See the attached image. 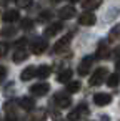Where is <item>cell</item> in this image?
Wrapping results in <instances>:
<instances>
[{
    "instance_id": "5bb4252c",
    "label": "cell",
    "mask_w": 120,
    "mask_h": 121,
    "mask_svg": "<svg viewBox=\"0 0 120 121\" xmlns=\"http://www.w3.org/2000/svg\"><path fill=\"white\" fill-rule=\"evenodd\" d=\"M20 108L30 111V109L35 108V101H34L32 98H29V96H24V98H20Z\"/></svg>"
},
{
    "instance_id": "2e32d148",
    "label": "cell",
    "mask_w": 120,
    "mask_h": 121,
    "mask_svg": "<svg viewBox=\"0 0 120 121\" xmlns=\"http://www.w3.org/2000/svg\"><path fill=\"white\" fill-rule=\"evenodd\" d=\"M108 55H110V52H108V48H107V43L102 42V43L98 45V48H97V55H95V58H107Z\"/></svg>"
},
{
    "instance_id": "8992f818",
    "label": "cell",
    "mask_w": 120,
    "mask_h": 121,
    "mask_svg": "<svg viewBox=\"0 0 120 121\" xmlns=\"http://www.w3.org/2000/svg\"><path fill=\"white\" fill-rule=\"evenodd\" d=\"M47 47H48L47 38H37V40L32 43V52H34L35 55H40V53H43V52L47 50Z\"/></svg>"
},
{
    "instance_id": "44dd1931",
    "label": "cell",
    "mask_w": 120,
    "mask_h": 121,
    "mask_svg": "<svg viewBox=\"0 0 120 121\" xmlns=\"http://www.w3.org/2000/svg\"><path fill=\"white\" fill-rule=\"evenodd\" d=\"M82 7L83 9H88V10H93V9H98L100 7V2H82Z\"/></svg>"
},
{
    "instance_id": "e0dca14e",
    "label": "cell",
    "mask_w": 120,
    "mask_h": 121,
    "mask_svg": "<svg viewBox=\"0 0 120 121\" xmlns=\"http://www.w3.org/2000/svg\"><path fill=\"white\" fill-rule=\"evenodd\" d=\"M70 78H72V70H70V68L60 71L58 76H57V80H58L60 83H70Z\"/></svg>"
},
{
    "instance_id": "ba28073f",
    "label": "cell",
    "mask_w": 120,
    "mask_h": 121,
    "mask_svg": "<svg viewBox=\"0 0 120 121\" xmlns=\"http://www.w3.org/2000/svg\"><path fill=\"white\" fill-rule=\"evenodd\" d=\"M95 15L92 13V12H83L80 17H78V23L80 25H83V27H90V25H93L95 23Z\"/></svg>"
},
{
    "instance_id": "7a4b0ae2",
    "label": "cell",
    "mask_w": 120,
    "mask_h": 121,
    "mask_svg": "<svg viewBox=\"0 0 120 121\" xmlns=\"http://www.w3.org/2000/svg\"><path fill=\"white\" fill-rule=\"evenodd\" d=\"M30 91H32L35 96H45V95L50 91V85H48V83H45V81H40V83L32 85Z\"/></svg>"
},
{
    "instance_id": "8fae6325",
    "label": "cell",
    "mask_w": 120,
    "mask_h": 121,
    "mask_svg": "<svg viewBox=\"0 0 120 121\" xmlns=\"http://www.w3.org/2000/svg\"><path fill=\"white\" fill-rule=\"evenodd\" d=\"M2 18L5 23H14L20 18V13H19V10H7V12H4Z\"/></svg>"
},
{
    "instance_id": "277c9868",
    "label": "cell",
    "mask_w": 120,
    "mask_h": 121,
    "mask_svg": "<svg viewBox=\"0 0 120 121\" xmlns=\"http://www.w3.org/2000/svg\"><path fill=\"white\" fill-rule=\"evenodd\" d=\"M52 103H55L58 108H68L72 104V99H70V96H67V93H58L53 96Z\"/></svg>"
},
{
    "instance_id": "4fadbf2b",
    "label": "cell",
    "mask_w": 120,
    "mask_h": 121,
    "mask_svg": "<svg viewBox=\"0 0 120 121\" xmlns=\"http://www.w3.org/2000/svg\"><path fill=\"white\" fill-rule=\"evenodd\" d=\"M50 73H52V68L47 66V65H40V66L35 70V76H37V78H47Z\"/></svg>"
},
{
    "instance_id": "9a60e30c",
    "label": "cell",
    "mask_w": 120,
    "mask_h": 121,
    "mask_svg": "<svg viewBox=\"0 0 120 121\" xmlns=\"http://www.w3.org/2000/svg\"><path fill=\"white\" fill-rule=\"evenodd\" d=\"M20 78H22V81H29V80H32V78H35V68H34V66H27V68L20 73Z\"/></svg>"
},
{
    "instance_id": "ac0fdd59",
    "label": "cell",
    "mask_w": 120,
    "mask_h": 121,
    "mask_svg": "<svg viewBox=\"0 0 120 121\" xmlns=\"http://www.w3.org/2000/svg\"><path fill=\"white\" fill-rule=\"evenodd\" d=\"M25 58H27V50H25V48H19V50L14 52V61H15V63L24 61Z\"/></svg>"
},
{
    "instance_id": "d6986e66",
    "label": "cell",
    "mask_w": 120,
    "mask_h": 121,
    "mask_svg": "<svg viewBox=\"0 0 120 121\" xmlns=\"http://www.w3.org/2000/svg\"><path fill=\"white\" fill-rule=\"evenodd\" d=\"M105 81H107V85H108L110 88H115V86L120 83V75H118V73H112V75L107 76Z\"/></svg>"
},
{
    "instance_id": "f1b7e54d",
    "label": "cell",
    "mask_w": 120,
    "mask_h": 121,
    "mask_svg": "<svg viewBox=\"0 0 120 121\" xmlns=\"http://www.w3.org/2000/svg\"><path fill=\"white\" fill-rule=\"evenodd\" d=\"M115 68H117V71H120V58L117 60V63H115Z\"/></svg>"
},
{
    "instance_id": "7c38bea8",
    "label": "cell",
    "mask_w": 120,
    "mask_h": 121,
    "mask_svg": "<svg viewBox=\"0 0 120 121\" xmlns=\"http://www.w3.org/2000/svg\"><path fill=\"white\" fill-rule=\"evenodd\" d=\"M62 28H63L62 22H53V23H50V25L47 27V30H45V37H55Z\"/></svg>"
},
{
    "instance_id": "3957f363",
    "label": "cell",
    "mask_w": 120,
    "mask_h": 121,
    "mask_svg": "<svg viewBox=\"0 0 120 121\" xmlns=\"http://www.w3.org/2000/svg\"><path fill=\"white\" fill-rule=\"evenodd\" d=\"M88 114V108H87V104H80L77 109H73L67 118H68V121H78L80 118H85Z\"/></svg>"
},
{
    "instance_id": "83f0119b",
    "label": "cell",
    "mask_w": 120,
    "mask_h": 121,
    "mask_svg": "<svg viewBox=\"0 0 120 121\" xmlns=\"http://www.w3.org/2000/svg\"><path fill=\"white\" fill-rule=\"evenodd\" d=\"M17 5H19V7H29L30 2H17Z\"/></svg>"
},
{
    "instance_id": "30bf717a",
    "label": "cell",
    "mask_w": 120,
    "mask_h": 121,
    "mask_svg": "<svg viewBox=\"0 0 120 121\" xmlns=\"http://www.w3.org/2000/svg\"><path fill=\"white\" fill-rule=\"evenodd\" d=\"M110 101H112V96L107 95V93H97V95L93 96V103H95L97 106H107Z\"/></svg>"
},
{
    "instance_id": "5b68a950",
    "label": "cell",
    "mask_w": 120,
    "mask_h": 121,
    "mask_svg": "<svg viewBox=\"0 0 120 121\" xmlns=\"http://www.w3.org/2000/svg\"><path fill=\"white\" fill-rule=\"evenodd\" d=\"M70 40H72V35H65L63 38H60L55 45H53V53H62L68 48L70 45Z\"/></svg>"
},
{
    "instance_id": "484cf974",
    "label": "cell",
    "mask_w": 120,
    "mask_h": 121,
    "mask_svg": "<svg viewBox=\"0 0 120 121\" xmlns=\"http://www.w3.org/2000/svg\"><path fill=\"white\" fill-rule=\"evenodd\" d=\"M5 75H7V68L0 65V83H2V80L5 78Z\"/></svg>"
},
{
    "instance_id": "7402d4cb",
    "label": "cell",
    "mask_w": 120,
    "mask_h": 121,
    "mask_svg": "<svg viewBox=\"0 0 120 121\" xmlns=\"http://www.w3.org/2000/svg\"><path fill=\"white\" fill-rule=\"evenodd\" d=\"M20 23H22L20 27H22L24 30H32V28H34V22H32L30 18H24Z\"/></svg>"
},
{
    "instance_id": "603a6c76",
    "label": "cell",
    "mask_w": 120,
    "mask_h": 121,
    "mask_svg": "<svg viewBox=\"0 0 120 121\" xmlns=\"http://www.w3.org/2000/svg\"><path fill=\"white\" fill-rule=\"evenodd\" d=\"M2 35H4V37H14V35H15V28H14V25L5 27V28L2 30Z\"/></svg>"
},
{
    "instance_id": "52a82bcc",
    "label": "cell",
    "mask_w": 120,
    "mask_h": 121,
    "mask_svg": "<svg viewBox=\"0 0 120 121\" xmlns=\"http://www.w3.org/2000/svg\"><path fill=\"white\" fill-rule=\"evenodd\" d=\"M92 63H93V56H85L82 61H80V66H78V75L85 76L88 75L90 68H92Z\"/></svg>"
},
{
    "instance_id": "cb8c5ba5",
    "label": "cell",
    "mask_w": 120,
    "mask_h": 121,
    "mask_svg": "<svg viewBox=\"0 0 120 121\" xmlns=\"http://www.w3.org/2000/svg\"><path fill=\"white\" fill-rule=\"evenodd\" d=\"M7 52H9V43L2 42V43H0V56H5Z\"/></svg>"
},
{
    "instance_id": "4316f807",
    "label": "cell",
    "mask_w": 120,
    "mask_h": 121,
    "mask_svg": "<svg viewBox=\"0 0 120 121\" xmlns=\"http://www.w3.org/2000/svg\"><path fill=\"white\" fill-rule=\"evenodd\" d=\"M25 43H27V38H22V40H19L15 45H17V47H22V45H25Z\"/></svg>"
},
{
    "instance_id": "d4e9b609",
    "label": "cell",
    "mask_w": 120,
    "mask_h": 121,
    "mask_svg": "<svg viewBox=\"0 0 120 121\" xmlns=\"http://www.w3.org/2000/svg\"><path fill=\"white\" fill-rule=\"evenodd\" d=\"M50 17H52V13H50V12H48V10H45V12H43V13H40V17H38V18H40V20H42V22H45V20H48V18H50Z\"/></svg>"
},
{
    "instance_id": "6da1fadb",
    "label": "cell",
    "mask_w": 120,
    "mask_h": 121,
    "mask_svg": "<svg viewBox=\"0 0 120 121\" xmlns=\"http://www.w3.org/2000/svg\"><path fill=\"white\" fill-rule=\"evenodd\" d=\"M107 76H108V71H107L105 68L95 70L93 75H92V78H90V86H98V85H102V83L107 80Z\"/></svg>"
},
{
    "instance_id": "9c48e42d",
    "label": "cell",
    "mask_w": 120,
    "mask_h": 121,
    "mask_svg": "<svg viewBox=\"0 0 120 121\" xmlns=\"http://www.w3.org/2000/svg\"><path fill=\"white\" fill-rule=\"evenodd\" d=\"M57 13H58V17L62 20H70L72 17H75V9L72 5H67V7H62Z\"/></svg>"
},
{
    "instance_id": "ffe728a7",
    "label": "cell",
    "mask_w": 120,
    "mask_h": 121,
    "mask_svg": "<svg viewBox=\"0 0 120 121\" xmlns=\"http://www.w3.org/2000/svg\"><path fill=\"white\" fill-rule=\"evenodd\" d=\"M77 91H80V81L67 83V93H77Z\"/></svg>"
}]
</instances>
